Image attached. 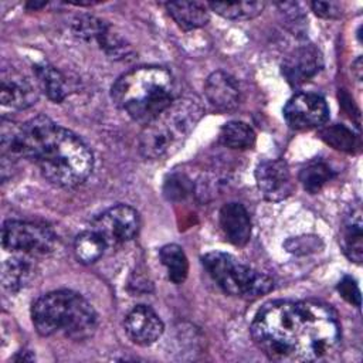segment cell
Returning <instances> with one entry per match:
<instances>
[{"instance_id":"cell-1","label":"cell","mask_w":363,"mask_h":363,"mask_svg":"<svg viewBox=\"0 0 363 363\" xmlns=\"http://www.w3.org/2000/svg\"><path fill=\"white\" fill-rule=\"evenodd\" d=\"M255 345L275 362H313L340 342L336 312L316 301H277L264 305L251 323Z\"/></svg>"},{"instance_id":"cell-2","label":"cell","mask_w":363,"mask_h":363,"mask_svg":"<svg viewBox=\"0 0 363 363\" xmlns=\"http://www.w3.org/2000/svg\"><path fill=\"white\" fill-rule=\"evenodd\" d=\"M4 159H28L54 186L75 187L86 180L94 167L88 145L74 132L57 125L45 115L24 123H1Z\"/></svg>"},{"instance_id":"cell-3","label":"cell","mask_w":363,"mask_h":363,"mask_svg":"<svg viewBox=\"0 0 363 363\" xmlns=\"http://www.w3.org/2000/svg\"><path fill=\"white\" fill-rule=\"evenodd\" d=\"M174 78L163 67H139L112 85V99L133 121L146 125L174 98Z\"/></svg>"},{"instance_id":"cell-4","label":"cell","mask_w":363,"mask_h":363,"mask_svg":"<svg viewBox=\"0 0 363 363\" xmlns=\"http://www.w3.org/2000/svg\"><path fill=\"white\" fill-rule=\"evenodd\" d=\"M31 319L41 336L62 335L72 340L91 337L98 328V315L79 294L68 289L40 296L31 308Z\"/></svg>"},{"instance_id":"cell-5","label":"cell","mask_w":363,"mask_h":363,"mask_svg":"<svg viewBox=\"0 0 363 363\" xmlns=\"http://www.w3.org/2000/svg\"><path fill=\"white\" fill-rule=\"evenodd\" d=\"M203 113L204 109L197 99L176 98L143 126L139 138L140 155L150 160L172 155L183 145Z\"/></svg>"},{"instance_id":"cell-6","label":"cell","mask_w":363,"mask_h":363,"mask_svg":"<svg viewBox=\"0 0 363 363\" xmlns=\"http://www.w3.org/2000/svg\"><path fill=\"white\" fill-rule=\"evenodd\" d=\"M201 262L216 284L228 295L254 299L268 294L274 288V281L235 257L221 251H211L201 257Z\"/></svg>"},{"instance_id":"cell-7","label":"cell","mask_w":363,"mask_h":363,"mask_svg":"<svg viewBox=\"0 0 363 363\" xmlns=\"http://www.w3.org/2000/svg\"><path fill=\"white\" fill-rule=\"evenodd\" d=\"M1 244L6 251L13 254H26L37 258L54 251L57 235L43 224L9 220L1 228Z\"/></svg>"},{"instance_id":"cell-8","label":"cell","mask_w":363,"mask_h":363,"mask_svg":"<svg viewBox=\"0 0 363 363\" xmlns=\"http://www.w3.org/2000/svg\"><path fill=\"white\" fill-rule=\"evenodd\" d=\"M139 225L138 211L130 206L118 204L99 214L91 228L101 235L106 247H118L130 241L138 234Z\"/></svg>"},{"instance_id":"cell-9","label":"cell","mask_w":363,"mask_h":363,"mask_svg":"<svg viewBox=\"0 0 363 363\" xmlns=\"http://www.w3.org/2000/svg\"><path fill=\"white\" fill-rule=\"evenodd\" d=\"M284 118L289 128L295 130L315 129L329 119V108L318 94L301 92L294 95L284 106Z\"/></svg>"},{"instance_id":"cell-10","label":"cell","mask_w":363,"mask_h":363,"mask_svg":"<svg viewBox=\"0 0 363 363\" xmlns=\"http://www.w3.org/2000/svg\"><path fill=\"white\" fill-rule=\"evenodd\" d=\"M255 182L259 193L268 201H281L294 190L288 163L282 159L259 163L255 170Z\"/></svg>"},{"instance_id":"cell-11","label":"cell","mask_w":363,"mask_h":363,"mask_svg":"<svg viewBox=\"0 0 363 363\" xmlns=\"http://www.w3.org/2000/svg\"><path fill=\"white\" fill-rule=\"evenodd\" d=\"M322 68V52L312 44L292 50L282 61V75L292 86H301L311 81Z\"/></svg>"},{"instance_id":"cell-12","label":"cell","mask_w":363,"mask_h":363,"mask_svg":"<svg viewBox=\"0 0 363 363\" xmlns=\"http://www.w3.org/2000/svg\"><path fill=\"white\" fill-rule=\"evenodd\" d=\"M1 106L11 111L27 109L38 99L35 85L16 68H3L0 75Z\"/></svg>"},{"instance_id":"cell-13","label":"cell","mask_w":363,"mask_h":363,"mask_svg":"<svg viewBox=\"0 0 363 363\" xmlns=\"http://www.w3.org/2000/svg\"><path fill=\"white\" fill-rule=\"evenodd\" d=\"M163 322L159 315L146 305L135 306L125 318L128 337L139 346L153 345L163 333Z\"/></svg>"},{"instance_id":"cell-14","label":"cell","mask_w":363,"mask_h":363,"mask_svg":"<svg viewBox=\"0 0 363 363\" xmlns=\"http://www.w3.org/2000/svg\"><path fill=\"white\" fill-rule=\"evenodd\" d=\"M207 101L218 111H233L241 102V89L234 77L224 71H214L204 84Z\"/></svg>"},{"instance_id":"cell-15","label":"cell","mask_w":363,"mask_h":363,"mask_svg":"<svg viewBox=\"0 0 363 363\" xmlns=\"http://www.w3.org/2000/svg\"><path fill=\"white\" fill-rule=\"evenodd\" d=\"M220 227L225 238L238 247L245 245L251 237V220L247 208L240 203H227L220 210Z\"/></svg>"},{"instance_id":"cell-16","label":"cell","mask_w":363,"mask_h":363,"mask_svg":"<svg viewBox=\"0 0 363 363\" xmlns=\"http://www.w3.org/2000/svg\"><path fill=\"white\" fill-rule=\"evenodd\" d=\"M342 248L345 255L356 262H362L363 257V221L360 201L353 204L343 218L342 227Z\"/></svg>"},{"instance_id":"cell-17","label":"cell","mask_w":363,"mask_h":363,"mask_svg":"<svg viewBox=\"0 0 363 363\" xmlns=\"http://www.w3.org/2000/svg\"><path fill=\"white\" fill-rule=\"evenodd\" d=\"M37 269L35 257L26 254H14L6 259L1 271V282L4 289L14 294L23 289L34 278Z\"/></svg>"},{"instance_id":"cell-18","label":"cell","mask_w":363,"mask_h":363,"mask_svg":"<svg viewBox=\"0 0 363 363\" xmlns=\"http://www.w3.org/2000/svg\"><path fill=\"white\" fill-rule=\"evenodd\" d=\"M166 9L183 30L199 28L208 21L207 6L199 1H172L166 3Z\"/></svg>"},{"instance_id":"cell-19","label":"cell","mask_w":363,"mask_h":363,"mask_svg":"<svg viewBox=\"0 0 363 363\" xmlns=\"http://www.w3.org/2000/svg\"><path fill=\"white\" fill-rule=\"evenodd\" d=\"M34 74L37 84L54 102H62L68 95V85L64 75L48 64L35 65Z\"/></svg>"},{"instance_id":"cell-20","label":"cell","mask_w":363,"mask_h":363,"mask_svg":"<svg viewBox=\"0 0 363 363\" xmlns=\"http://www.w3.org/2000/svg\"><path fill=\"white\" fill-rule=\"evenodd\" d=\"M159 255L167 271V278L176 285L184 282L189 272V261L182 247L176 244H167L160 248Z\"/></svg>"},{"instance_id":"cell-21","label":"cell","mask_w":363,"mask_h":363,"mask_svg":"<svg viewBox=\"0 0 363 363\" xmlns=\"http://www.w3.org/2000/svg\"><path fill=\"white\" fill-rule=\"evenodd\" d=\"M335 176L333 170L330 169V166L319 159L311 160L308 162L299 172V182L302 183L303 189L311 193L315 194L318 191L322 190V187L332 180V177Z\"/></svg>"},{"instance_id":"cell-22","label":"cell","mask_w":363,"mask_h":363,"mask_svg":"<svg viewBox=\"0 0 363 363\" xmlns=\"http://www.w3.org/2000/svg\"><path fill=\"white\" fill-rule=\"evenodd\" d=\"M218 142L230 149H250L255 142V133L247 123L231 121L220 129Z\"/></svg>"},{"instance_id":"cell-23","label":"cell","mask_w":363,"mask_h":363,"mask_svg":"<svg viewBox=\"0 0 363 363\" xmlns=\"http://www.w3.org/2000/svg\"><path fill=\"white\" fill-rule=\"evenodd\" d=\"M106 248L108 247L101 238V235L95 233L92 228L78 234L74 241L75 257L82 264H94L102 257Z\"/></svg>"},{"instance_id":"cell-24","label":"cell","mask_w":363,"mask_h":363,"mask_svg":"<svg viewBox=\"0 0 363 363\" xmlns=\"http://www.w3.org/2000/svg\"><path fill=\"white\" fill-rule=\"evenodd\" d=\"M210 9L228 20H250L262 13L264 1H217L208 3Z\"/></svg>"},{"instance_id":"cell-25","label":"cell","mask_w":363,"mask_h":363,"mask_svg":"<svg viewBox=\"0 0 363 363\" xmlns=\"http://www.w3.org/2000/svg\"><path fill=\"white\" fill-rule=\"evenodd\" d=\"M319 135L328 145L342 152L352 153L359 146L356 135L350 129H347L345 125L325 126L320 129Z\"/></svg>"},{"instance_id":"cell-26","label":"cell","mask_w":363,"mask_h":363,"mask_svg":"<svg viewBox=\"0 0 363 363\" xmlns=\"http://www.w3.org/2000/svg\"><path fill=\"white\" fill-rule=\"evenodd\" d=\"M95 40L105 50V52L115 60H125L128 55L133 54L130 45L105 23L102 24Z\"/></svg>"},{"instance_id":"cell-27","label":"cell","mask_w":363,"mask_h":363,"mask_svg":"<svg viewBox=\"0 0 363 363\" xmlns=\"http://www.w3.org/2000/svg\"><path fill=\"white\" fill-rule=\"evenodd\" d=\"M193 190L191 182L184 174H174L164 183V196L169 200H182Z\"/></svg>"},{"instance_id":"cell-28","label":"cell","mask_w":363,"mask_h":363,"mask_svg":"<svg viewBox=\"0 0 363 363\" xmlns=\"http://www.w3.org/2000/svg\"><path fill=\"white\" fill-rule=\"evenodd\" d=\"M337 289L340 292V295L350 303H354L357 308L360 306V292H359V288L354 282V279H352L350 277H345L339 285H337Z\"/></svg>"},{"instance_id":"cell-29","label":"cell","mask_w":363,"mask_h":363,"mask_svg":"<svg viewBox=\"0 0 363 363\" xmlns=\"http://www.w3.org/2000/svg\"><path fill=\"white\" fill-rule=\"evenodd\" d=\"M311 7L322 18H336L342 14V7L336 1H313Z\"/></svg>"}]
</instances>
